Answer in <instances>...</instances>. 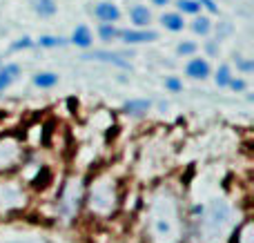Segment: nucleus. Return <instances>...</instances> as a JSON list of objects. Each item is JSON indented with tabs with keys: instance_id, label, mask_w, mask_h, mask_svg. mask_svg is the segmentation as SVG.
I'll return each mask as SVG.
<instances>
[{
	"instance_id": "obj_17",
	"label": "nucleus",
	"mask_w": 254,
	"mask_h": 243,
	"mask_svg": "<svg viewBox=\"0 0 254 243\" xmlns=\"http://www.w3.org/2000/svg\"><path fill=\"white\" fill-rule=\"evenodd\" d=\"M176 4H179V9L183 13H198L201 11V4H198L196 0H179Z\"/></svg>"
},
{
	"instance_id": "obj_16",
	"label": "nucleus",
	"mask_w": 254,
	"mask_h": 243,
	"mask_svg": "<svg viewBox=\"0 0 254 243\" xmlns=\"http://www.w3.org/2000/svg\"><path fill=\"white\" fill-rule=\"evenodd\" d=\"M67 40L65 38H58V36H40L38 45L40 47H63Z\"/></svg>"
},
{
	"instance_id": "obj_1",
	"label": "nucleus",
	"mask_w": 254,
	"mask_h": 243,
	"mask_svg": "<svg viewBox=\"0 0 254 243\" xmlns=\"http://www.w3.org/2000/svg\"><path fill=\"white\" fill-rule=\"evenodd\" d=\"M179 214L176 203L167 199H158L152 212V230L158 243H176L179 241Z\"/></svg>"
},
{
	"instance_id": "obj_13",
	"label": "nucleus",
	"mask_w": 254,
	"mask_h": 243,
	"mask_svg": "<svg viewBox=\"0 0 254 243\" xmlns=\"http://www.w3.org/2000/svg\"><path fill=\"white\" fill-rule=\"evenodd\" d=\"M34 83L38 85V87H54V85L58 83V74H54V71H43V74H36L34 76Z\"/></svg>"
},
{
	"instance_id": "obj_6",
	"label": "nucleus",
	"mask_w": 254,
	"mask_h": 243,
	"mask_svg": "<svg viewBox=\"0 0 254 243\" xmlns=\"http://www.w3.org/2000/svg\"><path fill=\"white\" fill-rule=\"evenodd\" d=\"M188 76H192V78H205V76H210V65H207L203 58H192V61L188 62Z\"/></svg>"
},
{
	"instance_id": "obj_22",
	"label": "nucleus",
	"mask_w": 254,
	"mask_h": 243,
	"mask_svg": "<svg viewBox=\"0 0 254 243\" xmlns=\"http://www.w3.org/2000/svg\"><path fill=\"white\" fill-rule=\"evenodd\" d=\"M196 2L201 4V7H207L212 13H216V11H219V9H216V4H214V0H196Z\"/></svg>"
},
{
	"instance_id": "obj_25",
	"label": "nucleus",
	"mask_w": 254,
	"mask_h": 243,
	"mask_svg": "<svg viewBox=\"0 0 254 243\" xmlns=\"http://www.w3.org/2000/svg\"><path fill=\"white\" fill-rule=\"evenodd\" d=\"M25 47H31V40L29 38H22V40H18V43L13 45V49H25Z\"/></svg>"
},
{
	"instance_id": "obj_27",
	"label": "nucleus",
	"mask_w": 254,
	"mask_h": 243,
	"mask_svg": "<svg viewBox=\"0 0 254 243\" xmlns=\"http://www.w3.org/2000/svg\"><path fill=\"white\" fill-rule=\"evenodd\" d=\"M170 0H154V4H158V7H163V4H167Z\"/></svg>"
},
{
	"instance_id": "obj_23",
	"label": "nucleus",
	"mask_w": 254,
	"mask_h": 243,
	"mask_svg": "<svg viewBox=\"0 0 254 243\" xmlns=\"http://www.w3.org/2000/svg\"><path fill=\"white\" fill-rule=\"evenodd\" d=\"M230 87H232V89H237V92H243V89H246V83H243V80L232 78V80H230Z\"/></svg>"
},
{
	"instance_id": "obj_3",
	"label": "nucleus",
	"mask_w": 254,
	"mask_h": 243,
	"mask_svg": "<svg viewBox=\"0 0 254 243\" xmlns=\"http://www.w3.org/2000/svg\"><path fill=\"white\" fill-rule=\"evenodd\" d=\"M18 154H20V150H18L16 143L9 141V138H0V170L11 168L18 161Z\"/></svg>"
},
{
	"instance_id": "obj_5",
	"label": "nucleus",
	"mask_w": 254,
	"mask_h": 243,
	"mask_svg": "<svg viewBox=\"0 0 254 243\" xmlns=\"http://www.w3.org/2000/svg\"><path fill=\"white\" fill-rule=\"evenodd\" d=\"M94 13H96V18L98 20H103L105 25H112V22H116L121 18L119 7L112 4V2H98L96 9H94Z\"/></svg>"
},
{
	"instance_id": "obj_2",
	"label": "nucleus",
	"mask_w": 254,
	"mask_h": 243,
	"mask_svg": "<svg viewBox=\"0 0 254 243\" xmlns=\"http://www.w3.org/2000/svg\"><path fill=\"white\" fill-rule=\"evenodd\" d=\"M203 237L207 241H219L230 228V208L223 201H214L210 208L205 210V217L201 221Z\"/></svg>"
},
{
	"instance_id": "obj_10",
	"label": "nucleus",
	"mask_w": 254,
	"mask_h": 243,
	"mask_svg": "<svg viewBox=\"0 0 254 243\" xmlns=\"http://www.w3.org/2000/svg\"><path fill=\"white\" fill-rule=\"evenodd\" d=\"M71 43L78 45V47H89V45H92V31H89L85 25L76 27L74 36H71Z\"/></svg>"
},
{
	"instance_id": "obj_8",
	"label": "nucleus",
	"mask_w": 254,
	"mask_h": 243,
	"mask_svg": "<svg viewBox=\"0 0 254 243\" xmlns=\"http://www.w3.org/2000/svg\"><path fill=\"white\" fill-rule=\"evenodd\" d=\"M18 74H20V67H18V65H4V67H0V92H2V89H7L9 85H11L13 80L18 78Z\"/></svg>"
},
{
	"instance_id": "obj_14",
	"label": "nucleus",
	"mask_w": 254,
	"mask_h": 243,
	"mask_svg": "<svg viewBox=\"0 0 254 243\" xmlns=\"http://www.w3.org/2000/svg\"><path fill=\"white\" fill-rule=\"evenodd\" d=\"M36 11L40 16H54L56 13V0H36Z\"/></svg>"
},
{
	"instance_id": "obj_20",
	"label": "nucleus",
	"mask_w": 254,
	"mask_h": 243,
	"mask_svg": "<svg viewBox=\"0 0 254 243\" xmlns=\"http://www.w3.org/2000/svg\"><path fill=\"white\" fill-rule=\"evenodd\" d=\"M176 52H179L181 56H188V54H194V52H196V45H194V43H181Z\"/></svg>"
},
{
	"instance_id": "obj_11",
	"label": "nucleus",
	"mask_w": 254,
	"mask_h": 243,
	"mask_svg": "<svg viewBox=\"0 0 254 243\" xmlns=\"http://www.w3.org/2000/svg\"><path fill=\"white\" fill-rule=\"evenodd\" d=\"M161 22H163V27L170 31H181L185 27V20L179 16V13H163Z\"/></svg>"
},
{
	"instance_id": "obj_18",
	"label": "nucleus",
	"mask_w": 254,
	"mask_h": 243,
	"mask_svg": "<svg viewBox=\"0 0 254 243\" xmlns=\"http://www.w3.org/2000/svg\"><path fill=\"white\" fill-rule=\"evenodd\" d=\"M230 80H232V76H230V67L228 65L219 67V71H216V85H219V87H225V85H230Z\"/></svg>"
},
{
	"instance_id": "obj_4",
	"label": "nucleus",
	"mask_w": 254,
	"mask_h": 243,
	"mask_svg": "<svg viewBox=\"0 0 254 243\" xmlns=\"http://www.w3.org/2000/svg\"><path fill=\"white\" fill-rule=\"evenodd\" d=\"M119 36L125 40V43H131V45L152 43V40L158 38L156 31H145V29H123V31H119Z\"/></svg>"
},
{
	"instance_id": "obj_19",
	"label": "nucleus",
	"mask_w": 254,
	"mask_h": 243,
	"mask_svg": "<svg viewBox=\"0 0 254 243\" xmlns=\"http://www.w3.org/2000/svg\"><path fill=\"white\" fill-rule=\"evenodd\" d=\"M210 18H196V20H194V25H192V29L196 31V34H201V36H205L207 31H210Z\"/></svg>"
},
{
	"instance_id": "obj_7",
	"label": "nucleus",
	"mask_w": 254,
	"mask_h": 243,
	"mask_svg": "<svg viewBox=\"0 0 254 243\" xmlns=\"http://www.w3.org/2000/svg\"><path fill=\"white\" fill-rule=\"evenodd\" d=\"M83 58H87V61H105V62H114V65H119V67H123V69H129V62L123 61V58L119 56V54H110V52H92V54H87V56H83Z\"/></svg>"
},
{
	"instance_id": "obj_24",
	"label": "nucleus",
	"mask_w": 254,
	"mask_h": 243,
	"mask_svg": "<svg viewBox=\"0 0 254 243\" xmlns=\"http://www.w3.org/2000/svg\"><path fill=\"white\" fill-rule=\"evenodd\" d=\"M237 65L241 67L243 71H252L254 69V62H250V61H237Z\"/></svg>"
},
{
	"instance_id": "obj_15",
	"label": "nucleus",
	"mask_w": 254,
	"mask_h": 243,
	"mask_svg": "<svg viewBox=\"0 0 254 243\" xmlns=\"http://www.w3.org/2000/svg\"><path fill=\"white\" fill-rule=\"evenodd\" d=\"M98 34H101V38L107 40V43L119 38V29H116L114 25H101V27H98Z\"/></svg>"
},
{
	"instance_id": "obj_26",
	"label": "nucleus",
	"mask_w": 254,
	"mask_h": 243,
	"mask_svg": "<svg viewBox=\"0 0 254 243\" xmlns=\"http://www.w3.org/2000/svg\"><path fill=\"white\" fill-rule=\"evenodd\" d=\"M7 243H43V241H36V239H13V241H7Z\"/></svg>"
},
{
	"instance_id": "obj_12",
	"label": "nucleus",
	"mask_w": 254,
	"mask_h": 243,
	"mask_svg": "<svg viewBox=\"0 0 254 243\" xmlns=\"http://www.w3.org/2000/svg\"><path fill=\"white\" fill-rule=\"evenodd\" d=\"M149 105H152L149 101H143V98H140V101H127L123 105V110L127 114H145V112L149 110Z\"/></svg>"
},
{
	"instance_id": "obj_21",
	"label": "nucleus",
	"mask_w": 254,
	"mask_h": 243,
	"mask_svg": "<svg viewBox=\"0 0 254 243\" xmlns=\"http://www.w3.org/2000/svg\"><path fill=\"white\" fill-rule=\"evenodd\" d=\"M165 85H167V89H172V92H181V89H183V83H181L179 78H167Z\"/></svg>"
},
{
	"instance_id": "obj_9",
	"label": "nucleus",
	"mask_w": 254,
	"mask_h": 243,
	"mask_svg": "<svg viewBox=\"0 0 254 243\" xmlns=\"http://www.w3.org/2000/svg\"><path fill=\"white\" fill-rule=\"evenodd\" d=\"M129 16H131V22H134L136 27H145V25H149V20H152V13H149V9L143 7V4H136V7H131Z\"/></svg>"
}]
</instances>
